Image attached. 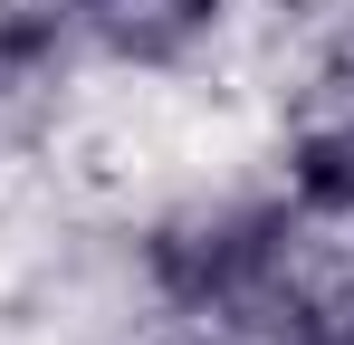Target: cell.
<instances>
[{"label":"cell","instance_id":"2","mask_svg":"<svg viewBox=\"0 0 354 345\" xmlns=\"http://www.w3.org/2000/svg\"><path fill=\"white\" fill-rule=\"evenodd\" d=\"M306 230H354V57L316 67L278 125V182H268Z\"/></svg>","mask_w":354,"mask_h":345},{"label":"cell","instance_id":"5","mask_svg":"<svg viewBox=\"0 0 354 345\" xmlns=\"http://www.w3.org/2000/svg\"><path fill=\"white\" fill-rule=\"evenodd\" d=\"M306 336H316V345H354V269L306 297Z\"/></svg>","mask_w":354,"mask_h":345},{"label":"cell","instance_id":"1","mask_svg":"<svg viewBox=\"0 0 354 345\" xmlns=\"http://www.w3.org/2000/svg\"><path fill=\"white\" fill-rule=\"evenodd\" d=\"M297 240H306V221L278 192H201V202H173L144 221L134 278L153 297V317H173L201 345H230L306 297Z\"/></svg>","mask_w":354,"mask_h":345},{"label":"cell","instance_id":"3","mask_svg":"<svg viewBox=\"0 0 354 345\" xmlns=\"http://www.w3.org/2000/svg\"><path fill=\"white\" fill-rule=\"evenodd\" d=\"M239 0H86V48L134 77H173L230 29Z\"/></svg>","mask_w":354,"mask_h":345},{"label":"cell","instance_id":"4","mask_svg":"<svg viewBox=\"0 0 354 345\" xmlns=\"http://www.w3.org/2000/svg\"><path fill=\"white\" fill-rule=\"evenodd\" d=\"M67 48H86V0H0V87L48 77Z\"/></svg>","mask_w":354,"mask_h":345}]
</instances>
